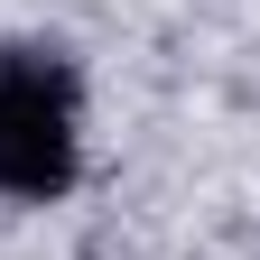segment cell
<instances>
[{
  "mask_svg": "<svg viewBox=\"0 0 260 260\" xmlns=\"http://www.w3.org/2000/svg\"><path fill=\"white\" fill-rule=\"evenodd\" d=\"M84 168V103L75 65L56 47H10L0 56V195L47 205Z\"/></svg>",
  "mask_w": 260,
  "mask_h": 260,
  "instance_id": "1",
  "label": "cell"
}]
</instances>
